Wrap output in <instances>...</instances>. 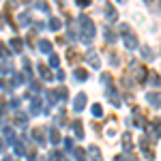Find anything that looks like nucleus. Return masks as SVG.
I'll use <instances>...</instances> for the list:
<instances>
[{"instance_id":"12","label":"nucleus","mask_w":161,"mask_h":161,"mask_svg":"<svg viewBox=\"0 0 161 161\" xmlns=\"http://www.w3.org/2000/svg\"><path fill=\"white\" fill-rule=\"evenodd\" d=\"M86 58H88V62H90V67H95V69H99V56H97V52H92V50H88V54H86Z\"/></svg>"},{"instance_id":"2","label":"nucleus","mask_w":161,"mask_h":161,"mask_svg":"<svg viewBox=\"0 0 161 161\" xmlns=\"http://www.w3.org/2000/svg\"><path fill=\"white\" fill-rule=\"evenodd\" d=\"M120 32H123V41H125V45H127V50H136L137 47V39L136 35L129 30V26H120Z\"/></svg>"},{"instance_id":"10","label":"nucleus","mask_w":161,"mask_h":161,"mask_svg":"<svg viewBox=\"0 0 161 161\" xmlns=\"http://www.w3.org/2000/svg\"><path fill=\"white\" fill-rule=\"evenodd\" d=\"M13 123L17 125V127H28V116H26L24 112H17L15 118H13Z\"/></svg>"},{"instance_id":"25","label":"nucleus","mask_w":161,"mask_h":161,"mask_svg":"<svg viewBox=\"0 0 161 161\" xmlns=\"http://www.w3.org/2000/svg\"><path fill=\"white\" fill-rule=\"evenodd\" d=\"M82 127H84V125L80 123V120H77V123H73V131H75V136L80 137V140L84 137V129H82Z\"/></svg>"},{"instance_id":"3","label":"nucleus","mask_w":161,"mask_h":161,"mask_svg":"<svg viewBox=\"0 0 161 161\" xmlns=\"http://www.w3.org/2000/svg\"><path fill=\"white\" fill-rule=\"evenodd\" d=\"M17 140H15V133H13V129L9 125H4L2 127V146H7V144H15Z\"/></svg>"},{"instance_id":"34","label":"nucleus","mask_w":161,"mask_h":161,"mask_svg":"<svg viewBox=\"0 0 161 161\" xmlns=\"http://www.w3.org/2000/svg\"><path fill=\"white\" fill-rule=\"evenodd\" d=\"M62 144H64V150H69V153H71V150H75V148H73V140H71V137H67Z\"/></svg>"},{"instance_id":"31","label":"nucleus","mask_w":161,"mask_h":161,"mask_svg":"<svg viewBox=\"0 0 161 161\" xmlns=\"http://www.w3.org/2000/svg\"><path fill=\"white\" fill-rule=\"evenodd\" d=\"M50 159L52 161H64V155H62L60 150H54V153L50 155Z\"/></svg>"},{"instance_id":"18","label":"nucleus","mask_w":161,"mask_h":161,"mask_svg":"<svg viewBox=\"0 0 161 161\" xmlns=\"http://www.w3.org/2000/svg\"><path fill=\"white\" fill-rule=\"evenodd\" d=\"M50 142L56 146V144H60V133H58V129L56 127H52L50 129Z\"/></svg>"},{"instance_id":"32","label":"nucleus","mask_w":161,"mask_h":161,"mask_svg":"<svg viewBox=\"0 0 161 161\" xmlns=\"http://www.w3.org/2000/svg\"><path fill=\"white\" fill-rule=\"evenodd\" d=\"M56 92H58V99L60 101H67V97H69V90H67V88H60V90H56Z\"/></svg>"},{"instance_id":"20","label":"nucleus","mask_w":161,"mask_h":161,"mask_svg":"<svg viewBox=\"0 0 161 161\" xmlns=\"http://www.w3.org/2000/svg\"><path fill=\"white\" fill-rule=\"evenodd\" d=\"M67 60L71 62V64H75V62L80 60V54H77L73 47H69V52H67Z\"/></svg>"},{"instance_id":"8","label":"nucleus","mask_w":161,"mask_h":161,"mask_svg":"<svg viewBox=\"0 0 161 161\" xmlns=\"http://www.w3.org/2000/svg\"><path fill=\"white\" fill-rule=\"evenodd\" d=\"M148 144H150V142L146 140V137H142V140H140V146H142V150H144V155H146V157H148V159L153 161V157H155V153H153V148H150Z\"/></svg>"},{"instance_id":"15","label":"nucleus","mask_w":161,"mask_h":161,"mask_svg":"<svg viewBox=\"0 0 161 161\" xmlns=\"http://www.w3.org/2000/svg\"><path fill=\"white\" fill-rule=\"evenodd\" d=\"M88 155H90V161H103L101 150L97 148V146H90V148H88Z\"/></svg>"},{"instance_id":"13","label":"nucleus","mask_w":161,"mask_h":161,"mask_svg":"<svg viewBox=\"0 0 161 161\" xmlns=\"http://www.w3.org/2000/svg\"><path fill=\"white\" fill-rule=\"evenodd\" d=\"M32 137L37 140V144H45V131H43L41 127H37V129H32Z\"/></svg>"},{"instance_id":"1","label":"nucleus","mask_w":161,"mask_h":161,"mask_svg":"<svg viewBox=\"0 0 161 161\" xmlns=\"http://www.w3.org/2000/svg\"><path fill=\"white\" fill-rule=\"evenodd\" d=\"M77 22H80V39L84 41V43H92V39H95V24H92V19L88 17L86 13H82L80 17H77Z\"/></svg>"},{"instance_id":"19","label":"nucleus","mask_w":161,"mask_h":161,"mask_svg":"<svg viewBox=\"0 0 161 161\" xmlns=\"http://www.w3.org/2000/svg\"><path fill=\"white\" fill-rule=\"evenodd\" d=\"M39 50L43 52V54H52V43L45 41V39H41V41H39Z\"/></svg>"},{"instance_id":"16","label":"nucleus","mask_w":161,"mask_h":161,"mask_svg":"<svg viewBox=\"0 0 161 161\" xmlns=\"http://www.w3.org/2000/svg\"><path fill=\"white\" fill-rule=\"evenodd\" d=\"M133 123H136V127H146V123H144V116H142V112L137 110H133Z\"/></svg>"},{"instance_id":"36","label":"nucleus","mask_w":161,"mask_h":161,"mask_svg":"<svg viewBox=\"0 0 161 161\" xmlns=\"http://www.w3.org/2000/svg\"><path fill=\"white\" fill-rule=\"evenodd\" d=\"M150 84H159V77H157V73H150Z\"/></svg>"},{"instance_id":"5","label":"nucleus","mask_w":161,"mask_h":161,"mask_svg":"<svg viewBox=\"0 0 161 161\" xmlns=\"http://www.w3.org/2000/svg\"><path fill=\"white\" fill-rule=\"evenodd\" d=\"M146 75H148V73H146V69H144L142 64H133V77H136L140 84L146 82Z\"/></svg>"},{"instance_id":"11","label":"nucleus","mask_w":161,"mask_h":161,"mask_svg":"<svg viewBox=\"0 0 161 161\" xmlns=\"http://www.w3.org/2000/svg\"><path fill=\"white\" fill-rule=\"evenodd\" d=\"M105 17H108V22H116L118 19V11L112 4H105Z\"/></svg>"},{"instance_id":"37","label":"nucleus","mask_w":161,"mask_h":161,"mask_svg":"<svg viewBox=\"0 0 161 161\" xmlns=\"http://www.w3.org/2000/svg\"><path fill=\"white\" fill-rule=\"evenodd\" d=\"M77 2V7H88L90 4V0H75Z\"/></svg>"},{"instance_id":"28","label":"nucleus","mask_w":161,"mask_h":161,"mask_svg":"<svg viewBox=\"0 0 161 161\" xmlns=\"http://www.w3.org/2000/svg\"><path fill=\"white\" fill-rule=\"evenodd\" d=\"M39 73H41V77H43V80H52L50 69H47V67H43V64H39Z\"/></svg>"},{"instance_id":"22","label":"nucleus","mask_w":161,"mask_h":161,"mask_svg":"<svg viewBox=\"0 0 161 161\" xmlns=\"http://www.w3.org/2000/svg\"><path fill=\"white\" fill-rule=\"evenodd\" d=\"M11 47H13V52H22L24 50V43H22V39H11Z\"/></svg>"},{"instance_id":"6","label":"nucleus","mask_w":161,"mask_h":161,"mask_svg":"<svg viewBox=\"0 0 161 161\" xmlns=\"http://www.w3.org/2000/svg\"><path fill=\"white\" fill-rule=\"evenodd\" d=\"M84 108H86V95H84V92H77V97L73 99V110L82 112Z\"/></svg>"},{"instance_id":"40","label":"nucleus","mask_w":161,"mask_h":161,"mask_svg":"<svg viewBox=\"0 0 161 161\" xmlns=\"http://www.w3.org/2000/svg\"><path fill=\"white\" fill-rule=\"evenodd\" d=\"M2 161H13V159H11V157H4V159H2Z\"/></svg>"},{"instance_id":"41","label":"nucleus","mask_w":161,"mask_h":161,"mask_svg":"<svg viewBox=\"0 0 161 161\" xmlns=\"http://www.w3.org/2000/svg\"><path fill=\"white\" fill-rule=\"evenodd\" d=\"M114 161H125V159H123V157H116V159H114Z\"/></svg>"},{"instance_id":"9","label":"nucleus","mask_w":161,"mask_h":161,"mask_svg":"<svg viewBox=\"0 0 161 161\" xmlns=\"http://www.w3.org/2000/svg\"><path fill=\"white\" fill-rule=\"evenodd\" d=\"M105 97H108V101H110V103H114V105H116V108H120V99H118V95H116V90H114V88H108V92H105Z\"/></svg>"},{"instance_id":"43","label":"nucleus","mask_w":161,"mask_h":161,"mask_svg":"<svg viewBox=\"0 0 161 161\" xmlns=\"http://www.w3.org/2000/svg\"><path fill=\"white\" fill-rule=\"evenodd\" d=\"M148 2H150V0H148Z\"/></svg>"},{"instance_id":"42","label":"nucleus","mask_w":161,"mask_h":161,"mask_svg":"<svg viewBox=\"0 0 161 161\" xmlns=\"http://www.w3.org/2000/svg\"><path fill=\"white\" fill-rule=\"evenodd\" d=\"M77 161H84V159H77Z\"/></svg>"},{"instance_id":"17","label":"nucleus","mask_w":161,"mask_h":161,"mask_svg":"<svg viewBox=\"0 0 161 161\" xmlns=\"http://www.w3.org/2000/svg\"><path fill=\"white\" fill-rule=\"evenodd\" d=\"M73 77H75V82H86L88 80V71L86 69H75Z\"/></svg>"},{"instance_id":"33","label":"nucleus","mask_w":161,"mask_h":161,"mask_svg":"<svg viewBox=\"0 0 161 161\" xmlns=\"http://www.w3.org/2000/svg\"><path fill=\"white\" fill-rule=\"evenodd\" d=\"M142 56H144L146 60H153V50H150V47H142Z\"/></svg>"},{"instance_id":"4","label":"nucleus","mask_w":161,"mask_h":161,"mask_svg":"<svg viewBox=\"0 0 161 161\" xmlns=\"http://www.w3.org/2000/svg\"><path fill=\"white\" fill-rule=\"evenodd\" d=\"M13 148H15V155H19V157H24L26 153H30L28 150V137H22V140H17L15 144H13Z\"/></svg>"},{"instance_id":"35","label":"nucleus","mask_w":161,"mask_h":161,"mask_svg":"<svg viewBox=\"0 0 161 161\" xmlns=\"http://www.w3.org/2000/svg\"><path fill=\"white\" fill-rule=\"evenodd\" d=\"M30 90H32V92H39V90H41V84H39V82H30Z\"/></svg>"},{"instance_id":"39","label":"nucleus","mask_w":161,"mask_h":161,"mask_svg":"<svg viewBox=\"0 0 161 161\" xmlns=\"http://www.w3.org/2000/svg\"><path fill=\"white\" fill-rule=\"evenodd\" d=\"M56 77H58V80L62 82V80H64V71H62V69H58V73H56Z\"/></svg>"},{"instance_id":"14","label":"nucleus","mask_w":161,"mask_h":161,"mask_svg":"<svg viewBox=\"0 0 161 161\" xmlns=\"http://www.w3.org/2000/svg\"><path fill=\"white\" fill-rule=\"evenodd\" d=\"M146 101H148L150 105H155V108L161 105V97L157 95V92H146Z\"/></svg>"},{"instance_id":"30","label":"nucleus","mask_w":161,"mask_h":161,"mask_svg":"<svg viewBox=\"0 0 161 161\" xmlns=\"http://www.w3.org/2000/svg\"><path fill=\"white\" fill-rule=\"evenodd\" d=\"M50 67H54V69L60 67V58H58L56 54H50Z\"/></svg>"},{"instance_id":"23","label":"nucleus","mask_w":161,"mask_h":161,"mask_svg":"<svg viewBox=\"0 0 161 161\" xmlns=\"http://www.w3.org/2000/svg\"><path fill=\"white\" fill-rule=\"evenodd\" d=\"M30 24H32L30 15H28V13H22V15H19V26H24V28H28Z\"/></svg>"},{"instance_id":"38","label":"nucleus","mask_w":161,"mask_h":161,"mask_svg":"<svg viewBox=\"0 0 161 161\" xmlns=\"http://www.w3.org/2000/svg\"><path fill=\"white\" fill-rule=\"evenodd\" d=\"M11 108H13V110H17V108H19V99H11Z\"/></svg>"},{"instance_id":"26","label":"nucleus","mask_w":161,"mask_h":161,"mask_svg":"<svg viewBox=\"0 0 161 161\" xmlns=\"http://www.w3.org/2000/svg\"><path fill=\"white\" fill-rule=\"evenodd\" d=\"M50 28H52V30H60L62 22L58 19V17H50Z\"/></svg>"},{"instance_id":"24","label":"nucleus","mask_w":161,"mask_h":161,"mask_svg":"<svg viewBox=\"0 0 161 161\" xmlns=\"http://www.w3.org/2000/svg\"><path fill=\"white\" fill-rule=\"evenodd\" d=\"M123 148L127 150V153L133 148V144H131V136H129V133H125V136H123Z\"/></svg>"},{"instance_id":"27","label":"nucleus","mask_w":161,"mask_h":161,"mask_svg":"<svg viewBox=\"0 0 161 161\" xmlns=\"http://www.w3.org/2000/svg\"><path fill=\"white\" fill-rule=\"evenodd\" d=\"M35 7H37L39 11H43V13H50V4H47L45 0H37V4H35Z\"/></svg>"},{"instance_id":"29","label":"nucleus","mask_w":161,"mask_h":161,"mask_svg":"<svg viewBox=\"0 0 161 161\" xmlns=\"http://www.w3.org/2000/svg\"><path fill=\"white\" fill-rule=\"evenodd\" d=\"M90 112H92V118H101V116H103V110H101V105H99V103H95Z\"/></svg>"},{"instance_id":"21","label":"nucleus","mask_w":161,"mask_h":161,"mask_svg":"<svg viewBox=\"0 0 161 161\" xmlns=\"http://www.w3.org/2000/svg\"><path fill=\"white\" fill-rule=\"evenodd\" d=\"M103 35H105V41H108V43H114V41H116V35H114V30H112L110 26H105Z\"/></svg>"},{"instance_id":"7","label":"nucleus","mask_w":161,"mask_h":161,"mask_svg":"<svg viewBox=\"0 0 161 161\" xmlns=\"http://www.w3.org/2000/svg\"><path fill=\"white\" fill-rule=\"evenodd\" d=\"M41 112H45L43 110V99H41V97H35L32 103H30V114L37 116V114H41Z\"/></svg>"}]
</instances>
